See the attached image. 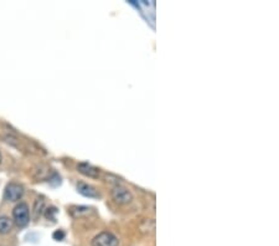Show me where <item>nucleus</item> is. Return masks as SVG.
Listing matches in <instances>:
<instances>
[{"mask_svg":"<svg viewBox=\"0 0 279 246\" xmlns=\"http://www.w3.org/2000/svg\"><path fill=\"white\" fill-rule=\"evenodd\" d=\"M13 219L14 223L20 228H24L30 221V210L26 203H19L13 210Z\"/></svg>","mask_w":279,"mask_h":246,"instance_id":"obj_2","label":"nucleus"},{"mask_svg":"<svg viewBox=\"0 0 279 246\" xmlns=\"http://www.w3.org/2000/svg\"><path fill=\"white\" fill-rule=\"evenodd\" d=\"M57 213V210H56L55 208H50V209H46V214H45V216H46V219H51V220H53V219H55V214Z\"/></svg>","mask_w":279,"mask_h":246,"instance_id":"obj_9","label":"nucleus"},{"mask_svg":"<svg viewBox=\"0 0 279 246\" xmlns=\"http://www.w3.org/2000/svg\"><path fill=\"white\" fill-rule=\"evenodd\" d=\"M43 205H45V203H43L42 199H38L35 202V208H34V215H35V218L40 216V214L42 213Z\"/></svg>","mask_w":279,"mask_h":246,"instance_id":"obj_8","label":"nucleus"},{"mask_svg":"<svg viewBox=\"0 0 279 246\" xmlns=\"http://www.w3.org/2000/svg\"><path fill=\"white\" fill-rule=\"evenodd\" d=\"M77 192L80 193L81 195H83V197H88V198H98V193H97V190L94 189L92 185L87 184V183H83V182H80L79 184H77Z\"/></svg>","mask_w":279,"mask_h":246,"instance_id":"obj_6","label":"nucleus"},{"mask_svg":"<svg viewBox=\"0 0 279 246\" xmlns=\"http://www.w3.org/2000/svg\"><path fill=\"white\" fill-rule=\"evenodd\" d=\"M24 195L23 185L16 184V183H10L5 188V198L10 202H19Z\"/></svg>","mask_w":279,"mask_h":246,"instance_id":"obj_4","label":"nucleus"},{"mask_svg":"<svg viewBox=\"0 0 279 246\" xmlns=\"http://www.w3.org/2000/svg\"><path fill=\"white\" fill-rule=\"evenodd\" d=\"M120 241L115 234L108 233V231H103V233L98 234L92 240V246H118Z\"/></svg>","mask_w":279,"mask_h":246,"instance_id":"obj_3","label":"nucleus"},{"mask_svg":"<svg viewBox=\"0 0 279 246\" xmlns=\"http://www.w3.org/2000/svg\"><path fill=\"white\" fill-rule=\"evenodd\" d=\"M112 199L120 205H128L133 202V194L124 185H115L111 190Z\"/></svg>","mask_w":279,"mask_h":246,"instance_id":"obj_1","label":"nucleus"},{"mask_svg":"<svg viewBox=\"0 0 279 246\" xmlns=\"http://www.w3.org/2000/svg\"><path fill=\"white\" fill-rule=\"evenodd\" d=\"M52 236H53V239H55V240L61 241V240H64L65 233L62 230H57V231H55V233H53Z\"/></svg>","mask_w":279,"mask_h":246,"instance_id":"obj_10","label":"nucleus"},{"mask_svg":"<svg viewBox=\"0 0 279 246\" xmlns=\"http://www.w3.org/2000/svg\"><path fill=\"white\" fill-rule=\"evenodd\" d=\"M77 169H79V172L81 173V174L86 175V177H88V178H98L99 177V170L97 169L96 167H93L92 164L86 163V162H83V163H80L79 165H77Z\"/></svg>","mask_w":279,"mask_h":246,"instance_id":"obj_5","label":"nucleus"},{"mask_svg":"<svg viewBox=\"0 0 279 246\" xmlns=\"http://www.w3.org/2000/svg\"><path fill=\"white\" fill-rule=\"evenodd\" d=\"M0 163H1V154H0Z\"/></svg>","mask_w":279,"mask_h":246,"instance_id":"obj_11","label":"nucleus"},{"mask_svg":"<svg viewBox=\"0 0 279 246\" xmlns=\"http://www.w3.org/2000/svg\"><path fill=\"white\" fill-rule=\"evenodd\" d=\"M14 221L8 216H0V234H8L13 230Z\"/></svg>","mask_w":279,"mask_h":246,"instance_id":"obj_7","label":"nucleus"}]
</instances>
